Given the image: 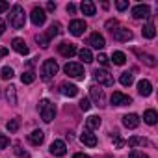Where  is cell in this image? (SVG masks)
I'll use <instances>...</instances> for the list:
<instances>
[{"mask_svg": "<svg viewBox=\"0 0 158 158\" xmlns=\"http://www.w3.org/2000/svg\"><path fill=\"white\" fill-rule=\"evenodd\" d=\"M143 121L147 123V125H154L156 121H158V114H156V110H147L145 114H143Z\"/></svg>", "mask_w": 158, "mask_h": 158, "instance_id": "603a6c76", "label": "cell"}, {"mask_svg": "<svg viewBox=\"0 0 158 158\" xmlns=\"http://www.w3.org/2000/svg\"><path fill=\"white\" fill-rule=\"evenodd\" d=\"M43 139H45V134H43V130H34L30 136H28V141L32 143V145H41L43 143Z\"/></svg>", "mask_w": 158, "mask_h": 158, "instance_id": "ffe728a7", "label": "cell"}, {"mask_svg": "<svg viewBox=\"0 0 158 158\" xmlns=\"http://www.w3.org/2000/svg\"><path fill=\"white\" fill-rule=\"evenodd\" d=\"M15 154H17V156H21V158H28V152H26V151H23L19 145L15 147Z\"/></svg>", "mask_w": 158, "mask_h": 158, "instance_id": "60d3db41", "label": "cell"}, {"mask_svg": "<svg viewBox=\"0 0 158 158\" xmlns=\"http://www.w3.org/2000/svg\"><path fill=\"white\" fill-rule=\"evenodd\" d=\"M73 158H89V156H88V154H84V152H76Z\"/></svg>", "mask_w": 158, "mask_h": 158, "instance_id": "c3c4849f", "label": "cell"}, {"mask_svg": "<svg viewBox=\"0 0 158 158\" xmlns=\"http://www.w3.org/2000/svg\"><path fill=\"white\" fill-rule=\"evenodd\" d=\"M4 56H8V48H4V47H0V58H4Z\"/></svg>", "mask_w": 158, "mask_h": 158, "instance_id": "7dc6e473", "label": "cell"}, {"mask_svg": "<svg viewBox=\"0 0 158 158\" xmlns=\"http://www.w3.org/2000/svg\"><path fill=\"white\" fill-rule=\"evenodd\" d=\"M8 19H10V24L13 26V28H23L24 26V23H26V13H24V8L23 6H19V4H15L13 8H11V11H10V15H8Z\"/></svg>", "mask_w": 158, "mask_h": 158, "instance_id": "6da1fadb", "label": "cell"}, {"mask_svg": "<svg viewBox=\"0 0 158 158\" xmlns=\"http://www.w3.org/2000/svg\"><path fill=\"white\" fill-rule=\"evenodd\" d=\"M112 61L115 63V65H125V61H127V56H125V52H114L112 54Z\"/></svg>", "mask_w": 158, "mask_h": 158, "instance_id": "4316f807", "label": "cell"}, {"mask_svg": "<svg viewBox=\"0 0 158 158\" xmlns=\"http://www.w3.org/2000/svg\"><path fill=\"white\" fill-rule=\"evenodd\" d=\"M89 95H91V99H93L99 106H104V93H102V89H101V88L91 86V88H89Z\"/></svg>", "mask_w": 158, "mask_h": 158, "instance_id": "2e32d148", "label": "cell"}, {"mask_svg": "<svg viewBox=\"0 0 158 158\" xmlns=\"http://www.w3.org/2000/svg\"><path fill=\"white\" fill-rule=\"evenodd\" d=\"M132 17L134 19H147L151 17V8L147 4H138L132 8Z\"/></svg>", "mask_w": 158, "mask_h": 158, "instance_id": "ba28073f", "label": "cell"}, {"mask_svg": "<svg viewBox=\"0 0 158 158\" xmlns=\"http://www.w3.org/2000/svg\"><path fill=\"white\" fill-rule=\"evenodd\" d=\"M60 91H61V95H65V97H76V95H78V88H76L74 84H69V82H63V84L60 86Z\"/></svg>", "mask_w": 158, "mask_h": 158, "instance_id": "9a60e30c", "label": "cell"}, {"mask_svg": "<svg viewBox=\"0 0 158 158\" xmlns=\"http://www.w3.org/2000/svg\"><path fill=\"white\" fill-rule=\"evenodd\" d=\"M138 91H139V95L149 97V95L152 93V86H151V82H149V80H139V82H138Z\"/></svg>", "mask_w": 158, "mask_h": 158, "instance_id": "d6986e66", "label": "cell"}, {"mask_svg": "<svg viewBox=\"0 0 158 158\" xmlns=\"http://www.w3.org/2000/svg\"><path fill=\"white\" fill-rule=\"evenodd\" d=\"M89 108H91V104H89V99H82V101H80V110L88 112Z\"/></svg>", "mask_w": 158, "mask_h": 158, "instance_id": "ab89813d", "label": "cell"}, {"mask_svg": "<svg viewBox=\"0 0 158 158\" xmlns=\"http://www.w3.org/2000/svg\"><path fill=\"white\" fill-rule=\"evenodd\" d=\"M115 8H117L119 11H125V10L128 8V2H127V0H117V2H115Z\"/></svg>", "mask_w": 158, "mask_h": 158, "instance_id": "8d00e7d4", "label": "cell"}, {"mask_svg": "<svg viewBox=\"0 0 158 158\" xmlns=\"http://www.w3.org/2000/svg\"><path fill=\"white\" fill-rule=\"evenodd\" d=\"M58 63L54 61V60H45L43 61V65H41V78L45 82H48V80H52L54 78V74L58 73Z\"/></svg>", "mask_w": 158, "mask_h": 158, "instance_id": "3957f363", "label": "cell"}, {"mask_svg": "<svg viewBox=\"0 0 158 158\" xmlns=\"http://www.w3.org/2000/svg\"><path fill=\"white\" fill-rule=\"evenodd\" d=\"M10 145V138L4 136V134H0V149H6Z\"/></svg>", "mask_w": 158, "mask_h": 158, "instance_id": "74e56055", "label": "cell"}, {"mask_svg": "<svg viewBox=\"0 0 158 158\" xmlns=\"http://www.w3.org/2000/svg\"><path fill=\"white\" fill-rule=\"evenodd\" d=\"M149 141L145 139V138H139V136H132L130 139H128V145L130 147H138V145H147Z\"/></svg>", "mask_w": 158, "mask_h": 158, "instance_id": "4dcf8cb0", "label": "cell"}, {"mask_svg": "<svg viewBox=\"0 0 158 158\" xmlns=\"http://www.w3.org/2000/svg\"><path fill=\"white\" fill-rule=\"evenodd\" d=\"M30 19H32V23L35 24V26H43L45 24V21H47V13H45V10L43 8H34L32 10V13H30Z\"/></svg>", "mask_w": 158, "mask_h": 158, "instance_id": "52a82bcc", "label": "cell"}, {"mask_svg": "<svg viewBox=\"0 0 158 158\" xmlns=\"http://www.w3.org/2000/svg\"><path fill=\"white\" fill-rule=\"evenodd\" d=\"M112 34H114V39H115V41H130V39H132V32L127 30V28L112 30Z\"/></svg>", "mask_w": 158, "mask_h": 158, "instance_id": "4fadbf2b", "label": "cell"}, {"mask_svg": "<svg viewBox=\"0 0 158 158\" xmlns=\"http://www.w3.org/2000/svg\"><path fill=\"white\" fill-rule=\"evenodd\" d=\"M50 152H52L54 156H63V154L67 152L65 141H61V139H54V141L50 143Z\"/></svg>", "mask_w": 158, "mask_h": 158, "instance_id": "7c38bea8", "label": "cell"}, {"mask_svg": "<svg viewBox=\"0 0 158 158\" xmlns=\"http://www.w3.org/2000/svg\"><path fill=\"white\" fill-rule=\"evenodd\" d=\"M67 11H69V13H74V11H76V6H74V4H69V6H67Z\"/></svg>", "mask_w": 158, "mask_h": 158, "instance_id": "bcb514c9", "label": "cell"}, {"mask_svg": "<svg viewBox=\"0 0 158 158\" xmlns=\"http://www.w3.org/2000/svg\"><path fill=\"white\" fill-rule=\"evenodd\" d=\"M10 8V4L6 2V0H0V13H2V11H6Z\"/></svg>", "mask_w": 158, "mask_h": 158, "instance_id": "b9f144b4", "label": "cell"}, {"mask_svg": "<svg viewBox=\"0 0 158 158\" xmlns=\"http://www.w3.org/2000/svg\"><path fill=\"white\" fill-rule=\"evenodd\" d=\"M47 10H48V11H54V10H56V4H54V2H48V4H47Z\"/></svg>", "mask_w": 158, "mask_h": 158, "instance_id": "f6af8a7d", "label": "cell"}, {"mask_svg": "<svg viewBox=\"0 0 158 158\" xmlns=\"http://www.w3.org/2000/svg\"><path fill=\"white\" fill-rule=\"evenodd\" d=\"M39 114H41V119L45 121V123H50L52 119H54V115H56V106L48 101V99H43V101H39Z\"/></svg>", "mask_w": 158, "mask_h": 158, "instance_id": "7a4b0ae2", "label": "cell"}, {"mask_svg": "<svg viewBox=\"0 0 158 158\" xmlns=\"http://www.w3.org/2000/svg\"><path fill=\"white\" fill-rule=\"evenodd\" d=\"M97 60H99V63H101V65H104V67H108V65H110V60H108V56H106V54H99V58H97Z\"/></svg>", "mask_w": 158, "mask_h": 158, "instance_id": "f35d334b", "label": "cell"}, {"mask_svg": "<svg viewBox=\"0 0 158 158\" xmlns=\"http://www.w3.org/2000/svg\"><path fill=\"white\" fill-rule=\"evenodd\" d=\"M141 35L147 37V39H154V35H156V28H154V24H145V26L141 28Z\"/></svg>", "mask_w": 158, "mask_h": 158, "instance_id": "cb8c5ba5", "label": "cell"}, {"mask_svg": "<svg viewBox=\"0 0 158 158\" xmlns=\"http://www.w3.org/2000/svg\"><path fill=\"white\" fill-rule=\"evenodd\" d=\"M58 34H60V24H58V23H54V24L48 28V32H47V37H48V39H52V37H56Z\"/></svg>", "mask_w": 158, "mask_h": 158, "instance_id": "836d02e7", "label": "cell"}, {"mask_svg": "<svg viewBox=\"0 0 158 158\" xmlns=\"http://www.w3.org/2000/svg\"><path fill=\"white\" fill-rule=\"evenodd\" d=\"M63 71H65V74H69L71 78H76V80H84V76H86V73H84V67H82L80 63H74V61H69V63H65Z\"/></svg>", "mask_w": 158, "mask_h": 158, "instance_id": "277c9868", "label": "cell"}, {"mask_svg": "<svg viewBox=\"0 0 158 158\" xmlns=\"http://www.w3.org/2000/svg\"><path fill=\"white\" fill-rule=\"evenodd\" d=\"M130 158H139V154H138L136 151H132V152H130Z\"/></svg>", "mask_w": 158, "mask_h": 158, "instance_id": "681fc988", "label": "cell"}, {"mask_svg": "<svg viewBox=\"0 0 158 158\" xmlns=\"http://www.w3.org/2000/svg\"><path fill=\"white\" fill-rule=\"evenodd\" d=\"M112 141H114V145H115V149H121V147L125 145V141L121 139V136H119V134H114V138H112Z\"/></svg>", "mask_w": 158, "mask_h": 158, "instance_id": "d590c367", "label": "cell"}, {"mask_svg": "<svg viewBox=\"0 0 158 158\" xmlns=\"http://www.w3.org/2000/svg\"><path fill=\"white\" fill-rule=\"evenodd\" d=\"M139 158H149V156H147V154H143V156H139Z\"/></svg>", "mask_w": 158, "mask_h": 158, "instance_id": "f907efd6", "label": "cell"}, {"mask_svg": "<svg viewBox=\"0 0 158 158\" xmlns=\"http://www.w3.org/2000/svg\"><path fill=\"white\" fill-rule=\"evenodd\" d=\"M80 141H82L84 145H88V147H95V145H97V136H95L91 130L86 128V130L82 132V136H80Z\"/></svg>", "mask_w": 158, "mask_h": 158, "instance_id": "5bb4252c", "label": "cell"}, {"mask_svg": "<svg viewBox=\"0 0 158 158\" xmlns=\"http://www.w3.org/2000/svg\"><path fill=\"white\" fill-rule=\"evenodd\" d=\"M115 26H117V21H115V19H110V21L106 23V28H110V30L115 28Z\"/></svg>", "mask_w": 158, "mask_h": 158, "instance_id": "7bdbcfd3", "label": "cell"}, {"mask_svg": "<svg viewBox=\"0 0 158 158\" xmlns=\"http://www.w3.org/2000/svg\"><path fill=\"white\" fill-rule=\"evenodd\" d=\"M6 99L10 101V104H17V91H15V86H10L6 89Z\"/></svg>", "mask_w": 158, "mask_h": 158, "instance_id": "83f0119b", "label": "cell"}, {"mask_svg": "<svg viewBox=\"0 0 158 158\" xmlns=\"http://www.w3.org/2000/svg\"><path fill=\"white\" fill-rule=\"evenodd\" d=\"M88 43H89V45H91L93 48H97V50H99V48H104V45H106V43H104V37H102V35H101L99 32L91 34V35H89V41H88Z\"/></svg>", "mask_w": 158, "mask_h": 158, "instance_id": "e0dca14e", "label": "cell"}, {"mask_svg": "<svg viewBox=\"0 0 158 158\" xmlns=\"http://www.w3.org/2000/svg\"><path fill=\"white\" fill-rule=\"evenodd\" d=\"M11 47H13V50H15V52H19L21 56H26V54L30 52L28 45H26V43H24V39H21V37H15V39L11 41Z\"/></svg>", "mask_w": 158, "mask_h": 158, "instance_id": "8fae6325", "label": "cell"}, {"mask_svg": "<svg viewBox=\"0 0 158 158\" xmlns=\"http://www.w3.org/2000/svg\"><path fill=\"white\" fill-rule=\"evenodd\" d=\"M13 69L11 67H2V74H0V76H2L4 78V80H11V78H13Z\"/></svg>", "mask_w": 158, "mask_h": 158, "instance_id": "e575fe53", "label": "cell"}, {"mask_svg": "<svg viewBox=\"0 0 158 158\" xmlns=\"http://www.w3.org/2000/svg\"><path fill=\"white\" fill-rule=\"evenodd\" d=\"M134 52H136V56H138L145 65H149V67H154V65H156L154 56H151V54H143V52H139V50H134Z\"/></svg>", "mask_w": 158, "mask_h": 158, "instance_id": "7402d4cb", "label": "cell"}, {"mask_svg": "<svg viewBox=\"0 0 158 158\" xmlns=\"http://www.w3.org/2000/svg\"><path fill=\"white\" fill-rule=\"evenodd\" d=\"M88 30V24H86V21H80V19H74V21H71V24H69V32L73 34V35H82L84 32Z\"/></svg>", "mask_w": 158, "mask_h": 158, "instance_id": "8992f818", "label": "cell"}, {"mask_svg": "<svg viewBox=\"0 0 158 158\" xmlns=\"http://www.w3.org/2000/svg\"><path fill=\"white\" fill-rule=\"evenodd\" d=\"M119 82H121V86H130V84L134 82L132 73H123V74H121V78H119Z\"/></svg>", "mask_w": 158, "mask_h": 158, "instance_id": "1f68e13d", "label": "cell"}, {"mask_svg": "<svg viewBox=\"0 0 158 158\" xmlns=\"http://www.w3.org/2000/svg\"><path fill=\"white\" fill-rule=\"evenodd\" d=\"M35 41H37L43 48H47V47L50 45V39L47 37V34H39V35H35Z\"/></svg>", "mask_w": 158, "mask_h": 158, "instance_id": "d6a6232c", "label": "cell"}, {"mask_svg": "<svg viewBox=\"0 0 158 158\" xmlns=\"http://www.w3.org/2000/svg\"><path fill=\"white\" fill-rule=\"evenodd\" d=\"M86 127H88V130H95V128H99V127H101V117H99V115H91V117H88Z\"/></svg>", "mask_w": 158, "mask_h": 158, "instance_id": "d4e9b609", "label": "cell"}, {"mask_svg": "<svg viewBox=\"0 0 158 158\" xmlns=\"http://www.w3.org/2000/svg\"><path fill=\"white\" fill-rule=\"evenodd\" d=\"M58 52L63 56V58H73L76 54V47L73 43H60L58 45Z\"/></svg>", "mask_w": 158, "mask_h": 158, "instance_id": "30bf717a", "label": "cell"}, {"mask_svg": "<svg viewBox=\"0 0 158 158\" xmlns=\"http://www.w3.org/2000/svg\"><path fill=\"white\" fill-rule=\"evenodd\" d=\"M21 80H23V84H32L35 80V73L34 71H24L23 76H21Z\"/></svg>", "mask_w": 158, "mask_h": 158, "instance_id": "f546056e", "label": "cell"}, {"mask_svg": "<svg viewBox=\"0 0 158 158\" xmlns=\"http://www.w3.org/2000/svg\"><path fill=\"white\" fill-rule=\"evenodd\" d=\"M80 10H82V13H84V15H89V17H93V15H95V11H97V10H95V4H93V2H89V0H84V2L80 4Z\"/></svg>", "mask_w": 158, "mask_h": 158, "instance_id": "44dd1931", "label": "cell"}, {"mask_svg": "<svg viewBox=\"0 0 158 158\" xmlns=\"http://www.w3.org/2000/svg\"><path fill=\"white\" fill-rule=\"evenodd\" d=\"M93 76H95V80L102 86H114V76L106 71V69H95L93 71Z\"/></svg>", "mask_w": 158, "mask_h": 158, "instance_id": "5b68a950", "label": "cell"}, {"mask_svg": "<svg viewBox=\"0 0 158 158\" xmlns=\"http://www.w3.org/2000/svg\"><path fill=\"white\" fill-rule=\"evenodd\" d=\"M6 128H8L10 132H17V130L21 128V119H19V117L10 119V121H8V125H6Z\"/></svg>", "mask_w": 158, "mask_h": 158, "instance_id": "f1b7e54d", "label": "cell"}, {"mask_svg": "<svg viewBox=\"0 0 158 158\" xmlns=\"http://www.w3.org/2000/svg\"><path fill=\"white\" fill-rule=\"evenodd\" d=\"M4 30H6V23H4L2 19H0V35L4 34Z\"/></svg>", "mask_w": 158, "mask_h": 158, "instance_id": "ee69618b", "label": "cell"}, {"mask_svg": "<svg viewBox=\"0 0 158 158\" xmlns=\"http://www.w3.org/2000/svg\"><path fill=\"white\" fill-rule=\"evenodd\" d=\"M123 125L127 128H136L139 125V117L136 114H127V115H123Z\"/></svg>", "mask_w": 158, "mask_h": 158, "instance_id": "ac0fdd59", "label": "cell"}, {"mask_svg": "<svg viewBox=\"0 0 158 158\" xmlns=\"http://www.w3.org/2000/svg\"><path fill=\"white\" fill-rule=\"evenodd\" d=\"M78 56H80V60H84V63H91L93 61V54L89 48H82V50H78Z\"/></svg>", "mask_w": 158, "mask_h": 158, "instance_id": "484cf974", "label": "cell"}, {"mask_svg": "<svg viewBox=\"0 0 158 158\" xmlns=\"http://www.w3.org/2000/svg\"><path fill=\"white\" fill-rule=\"evenodd\" d=\"M112 104L114 106H127V104H130L132 102V99L128 97V95H125V93H121V91H114V95H112Z\"/></svg>", "mask_w": 158, "mask_h": 158, "instance_id": "9c48e42d", "label": "cell"}]
</instances>
